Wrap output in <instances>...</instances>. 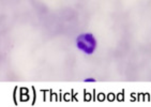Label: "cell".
<instances>
[{"instance_id":"cell-1","label":"cell","mask_w":151,"mask_h":107,"mask_svg":"<svg viewBox=\"0 0 151 107\" xmlns=\"http://www.w3.org/2000/svg\"><path fill=\"white\" fill-rule=\"evenodd\" d=\"M76 46L84 54L92 55L96 52L98 43L92 33H81L76 38Z\"/></svg>"},{"instance_id":"cell-2","label":"cell","mask_w":151,"mask_h":107,"mask_svg":"<svg viewBox=\"0 0 151 107\" xmlns=\"http://www.w3.org/2000/svg\"><path fill=\"white\" fill-rule=\"evenodd\" d=\"M85 81H86V83H94L96 79H94V78H86Z\"/></svg>"}]
</instances>
